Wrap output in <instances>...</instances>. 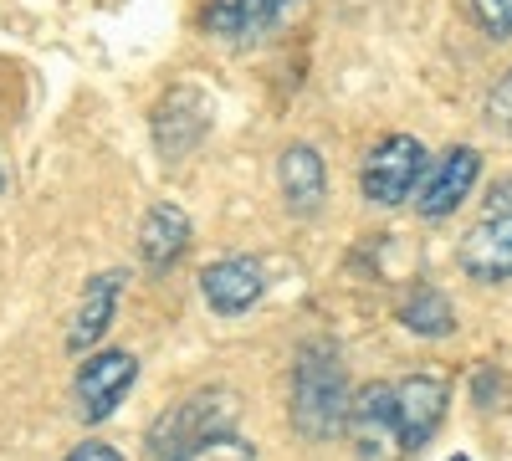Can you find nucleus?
Returning <instances> with one entry per match:
<instances>
[{"label": "nucleus", "mask_w": 512, "mask_h": 461, "mask_svg": "<svg viewBox=\"0 0 512 461\" xmlns=\"http://www.w3.org/2000/svg\"><path fill=\"white\" fill-rule=\"evenodd\" d=\"M349 380L333 344H303L292 364V426L308 441H328L349 421Z\"/></svg>", "instance_id": "nucleus-1"}, {"label": "nucleus", "mask_w": 512, "mask_h": 461, "mask_svg": "<svg viewBox=\"0 0 512 461\" xmlns=\"http://www.w3.org/2000/svg\"><path fill=\"white\" fill-rule=\"evenodd\" d=\"M236 426V395L231 390H200L185 395L180 405H169L159 421L149 426V456L154 461H180L190 446L210 441Z\"/></svg>", "instance_id": "nucleus-2"}, {"label": "nucleus", "mask_w": 512, "mask_h": 461, "mask_svg": "<svg viewBox=\"0 0 512 461\" xmlns=\"http://www.w3.org/2000/svg\"><path fill=\"white\" fill-rule=\"evenodd\" d=\"M425 170H431V159H425V144L415 134H390V139H379L364 159V170H359V190L364 200L384 205V211H395V205H405Z\"/></svg>", "instance_id": "nucleus-3"}, {"label": "nucleus", "mask_w": 512, "mask_h": 461, "mask_svg": "<svg viewBox=\"0 0 512 461\" xmlns=\"http://www.w3.org/2000/svg\"><path fill=\"white\" fill-rule=\"evenodd\" d=\"M354 456L359 461H405L410 446L400 436V415H395V390L390 385H369L349 400V421H344Z\"/></svg>", "instance_id": "nucleus-4"}, {"label": "nucleus", "mask_w": 512, "mask_h": 461, "mask_svg": "<svg viewBox=\"0 0 512 461\" xmlns=\"http://www.w3.org/2000/svg\"><path fill=\"white\" fill-rule=\"evenodd\" d=\"M134 380H139V359L123 354V349L82 359L77 364V380H72L77 415H82V421H108V415L123 405V395L134 390Z\"/></svg>", "instance_id": "nucleus-5"}, {"label": "nucleus", "mask_w": 512, "mask_h": 461, "mask_svg": "<svg viewBox=\"0 0 512 461\" xmlns=\"http://www.w3.org/2000/svg\"><path fill=\"white\" fill-rule=\"evenodd\" d=\"M477 175H482V154H477L472 144L446 149V154L431 164V170H425V180H420V190H415V211H420L425 221L451 216L456 205H461L466 195H472Z\"/></svg>", "instance_id": "nucleus-6"}, {"label": "nucleus", "mask_w": 512, "mask_h": 461, "mask_svg": "<svg viewBox=\"0 0 512 461\" xmlns=\"http://www.w3.org/2000/svg\"><path fill=\"white\" fill-rule=\"evenodd\" d=\"M303 0H205V31L221 41H262L272 36Z\"/></svg>", "instance_id": "nucleus-7"}, {"label": "nucleus", "mask_w": 512, "mask_h": 461, "mask_svg": "<svg viewBox=\"0 0 512 461\" xmlns=\"http://www.w3.org/2000/svg\"><path fill=\"white\" fill-rule=\"evenodd\" d=\"M456 262L472 282H507L512 277V216L497 211V216H482L472 231L461 236L456 246Z\"/></svg>", "instance_id": "nucleus-8"}, {"label": "nucleus", "mask_w": 512, "mask_h": 461, "mask_svg": "<svg viewBox=\"0 0 512 461\" xmlns=\"http://www.w3.org/2000/svg\"><path fill=\"white\" fill-rule=\"evenodd\" d=\"M262 292H267V272H262L256 257H221V262H210L205 277H200V298L221 318H236V313L256 308Z\"/></svg>", "instance_id": "nucleus-9"}, {"label": "nucleus", "mask_w": 512, "mask_h": 461, "mask_svg": "<svg viewBox=\"0 0 512 461\" xmlns=\"http://www.w3.org/2000/svg\"><path fill=\"white\" fill-rule=\"evenodd\" d=\"M210 129V103L195 88H175L164 93V103L154 108V144L164 159H185Z\"/></svg>", "instance_id": "nucleus-10"}, {"label": "nucleus", "mask_w": 512, "mask_h": 461, "mask_svg": "<svg viewBox=\"0 0 512 461\" xmlns=\"http://www.w3.org/2000/svg\"><path fill=\"white\" fill-rule=\"evenodd\" d=\"M395 390V415H400V436L410 451H420L425 441L436 436V426L446 421V385L436 374H410V380L390 385Z\"/></svg>", "instance_id": "nucleus-11"}, {"label": "nucleus", "mask_w": 512, "mask_h": 461, "mask_svg": "<svg viewBox=\"0 0 512 461\" xmlns=\"http://www.w3.org/2000/svg\"><path fill=\"white\" fill-rule=\"evenodd\" d=\"M277 185L292 216H313L328 195V164L313 144H287L277 159Z\"/></svg>", "instance_id": "nucleus-12"}, {"label": "nucleus", "mask_w": 512, "mask_h": 461, "mask_svg": "<svg viewBox=\"0 0 512 461\" xmlns=\"http://www.w3.org/2000/svg\"><path fill=\"white\" fill-rule=\"evenodd\" d=\"M185 246H190V216L180 211V205H149V216L139 226V257L149 272H169L180 257H185Z\"/></svg>", "instance_id": "nucleus-13"}, {"label": "nucleus", "mask_w": 512, "mask_h": 461, "mask_svg": "<svg viewBox=\"0 0 512 461\" xmlns=\"http://www.w3.org/2000/svg\"><path fill=\"white\" fill-rule=\"evenodd\" d=\"M118 298H123V272H98L88 287H82L77 318H72V328H67V349H72V354L93 349L103 333H108V323H113V313H118Z\"/></svg>", "instance_id": "nucleus-14"}, {"label": "nucleus", "mask_w": 512, "mask_h": 461, "mask_svg": "<svg viewBox=\"0 0 512 461\" xmlns=\"http://www.w3.org/2000/svg\"><path fill=\"white\" fill-rule=\"evenodd\" d=\"M400 323L410 333H420V339H441V333L456 328V308H451V298H446L441 287L420 282L410 298H405V308H400Z\"/></svg>", "instance_id": "nucleus-15"}, {"label": "nucleus", "mask_w": 512, "mask_h": 461, "mask_svg": "<svg viewBox=\"0 0 512 461\" xmlns=\"http://www.w3.org/2000/svg\"><path fill=\"white\" fill-rule=\"evenodd\" d=\"M180 461H256V446L246 436H236V431H221V436L190 446Z\"/></svg>", "instance_id": "nucleus-16"}, {"label": "nucleus", "mask_w": 512, "mask_h": 461, "mask_svg": "<svg viewBox=\"0 0 512 461\" xmlns=\"http://www.w3.org/2000/svg\"><path fill=\"white\" fill-rule=\"evenodd\" d=\"M466 6L492 41H512V0H466Z\"/></svg>", "instance_id": "nucleus-17"}, {"label": "nucleus", "mask_w": 512, "mask_h": 461, "mask_svg": "<svg viewBox=\"0 0 512 461\" xmlns=\"http://www.w3.org/2000/svg\"><path fill=\"white\" fill-rule=\"evenodd\" d=\"M487 123L492 129H502L507 139H512V72L492 88V98H487Z\"/></svg>", "instance_id": "nucleus-18"}, {"label": "nucleus", "mask_w": 512, "mask_h": 461, "mask_svg": "<svg viewBox=\"0 0 512 461\" xmlns=\"http://www.w3.org/2000/svg\"><path fill=\"white\" fill-rule=\"evenodd\" d=\"M62 461H123V456H118L108 441H82V446H72Z\"/></svg>", "instance_id": "nucleus-19"}, {"label": "nucleus", "mask_w": 512, "mask_h": 461, "mask_svg": "<svg viewBox=\"0 0 512 461\" xmlns=\"http://www.w3.org/2000/svg\"><path fill=\"white\" fill-rule=\"evenodd\" d=\"M497 211L512 216V180H502V185L492 190V200H487V216H497Z\"/></svg>", "instance_id": "nucleus-20"}, {"label": "nucleus", "mask_w": 512, "mask_h": 461, "mask_svg": "<svg viewBox=\"0 0 512 461\" xmlns=\"http://www.w3.org/2000/svg\"><path fill=\"white\" fill-rule=\"evenodd\" d=\"M0 195H6V170H0Z\"/></svg>", "instance_id": "nucleus-21"}, {"label": "nucleus", "mask_w": 512, "mask_h": 461, "mask_svg": "<svg viewBox=\"0 0 512 461\" xmlns=\"http://www.w3.org/2000/svg\"><path fill=\"white\" fill-rule=\"evenodd\" d=\"M456 461H466V456H456Z\"/></svg>", "instance_id": "nucleus-22"}]
</instances>
